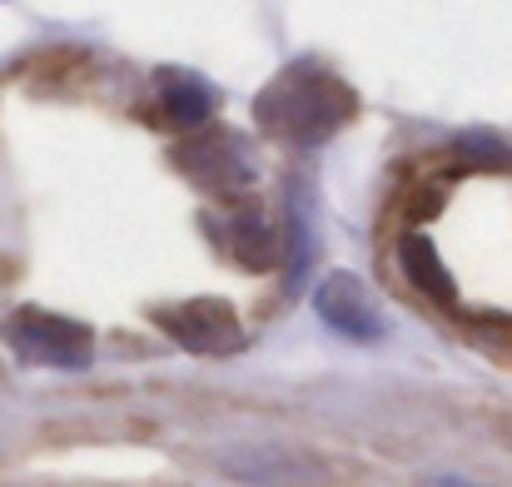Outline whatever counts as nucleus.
Instances as JSON below:
<instances>
[{
    "mask_svg": "<svg viewBox=\"0 0 512 487\" xmlns=\"http://www.w3.org/2000/svg\"><path fill=\"white\" fill-rule=\"evenodd\" d=\"M353 110H358L353 90L314 60H294L254 100L259 130H269L284 145H324Z\"/></svg>",
    "mask_w": 512,
    "mask_h": 487,
    "instance_id": "nucleus-1",
    "label": "nucleus"
},
{
    "mask_svg": "<svg viewBox=\"0 0 512 487\" xmlns=\"http://www.w3.org/2000/svg\"><path fill=\"white\" fill-rule=\"evenodd\" d=\"M0 338L30 368L85 373L95 363V333L80 319H65V314H50V309H15V314H5Z\"/></svg>",
    "mask_w": 512,
    "mask_h": 487,
    "instance_id": "nucleus-2",
    "label": "nucleus"
},
{
    "mask_svg": "<svg viewBox=\"0 0 512 487\" xmlns=\"http://www.w3.org/2000/svg\"><path fill=\"white\" fill-rule=\"evenodd\" d=\"M150 319L165 328L184 353H199V358H224V353L244 348V324L224 299H179V304L155 309Z\"/></svg>",
    "mask_w": 512,
    "mask_h": 487,
    "instance_id": "nucleus-3",
    "label": "nucleus"
},
{
    "mask_svg": "<svg viewBox=\"0 0 512 487\" xmlns=\"http://www.w3.org/2000/svg\"><path fill=\"white\" fill-rule=\"evenodd\" d=\"M314 314L334 328V333L353 338V343H378V338L388 333V319H383V309L373 304L368 284H363L358 274H343V269L319 279V289H314Z\"/></svg>",
    "mask_w": 512,
    "mask_h": 487,
    "instance_id": "nucleus-4",
    "label": "nucleus"
},
{
    "mask_svg": "<svg viewBox=\"0 0 512 487\" xmlns=\"http://www.w3.org/2000/svg\"><path fill=\"white\" fill-rule=\"evenodd\" d=\"M224 473L239 478L249 487H304V483H324L329 468L309 453H284V448H244L224 458Z\"/></svg>",
    "mask_w": 512,
    "mask_h": 487,
    "instance_id": "nucleus-5",
    "label": "nucleus"
},
{
    "mask_svg": "<svg viewBox=\"0 0 512 487\" xmlns=\"http://www.w3.org/2000/svg\"><path fill=\"white\" fill-rule=\"evenodd\" d=\"M174 164L194 179V184H244L249 179V160L234 145V135H199L184 140L174 150Z\"/></svg>",
    "mask_w": 512,
    "mask_h": 487,
    "instance_id": "nucleus-6",
    "label": "nucleus"
},
{
    "mask_svg": "<svg viewBox=\"0 0 512 487\" xmlns=\"http://www.w3.org/2000/svg\"><path fill=\"white\" fill-rule=\"evenodd\" d=\"M398 269H403V279H408L423 299H433V304H458V284H453L448 264L438 259V249H433V239H428L423 229H408V234L398 239Z\"/></svg>",
    "mask_w": 512,
    "mask_h": 487,
    "instance_id": "nucleus-7",
    "label": "nucleus"
},
{
    "mask_svg": "<svg viewBox=\"0 0 512 487\" xmlns=\"http://www.w3.org/2000/svg\"><path fill=\"white\" fill-rule=\"evenodd\" d=\"M155 85H160V90H155V110H160V120L174 125V130H194V125L214 110L209 85L194 80V75H184V70H160Z\"/></svg>",
    "mask_w": 512,
    "mask_h": 487,
    "instance_id": "nucleus-8",
    "label": "nucleus"
},
{
    "mask_svg": "<svg viewBox=\"0 0 512 487\" xmlns=\"http://www.w3.org/2000/svg\"><path fill=\"white\" fill-rule=\"evenodd\" d=\"M219 244H224L239 264H249V269H264V264L279 259V234H274V224H269L259 209H239V214H229Z\"/></svg>",
    "mask_w": 512,
    "mask_h": 487,
    "instance_id": "nucleus-9",
    "label": "nucleus"
},
{
    "mask_svg": "<svg viewBox=\"0 0 512 487\" xmlns=\"http://www.w3.org/2000/svg\"><path fill=\"white\" fill-rule=\"evenodd\" d=\"M428 487H483V483H468V478H448L443 473V478H428Z\"/></svg>",
    "mask_w": 512,
    "mask_h": 487,
    "instance_id": "nucleus-10",
    "label": "nucleus"
}]
</instances>
